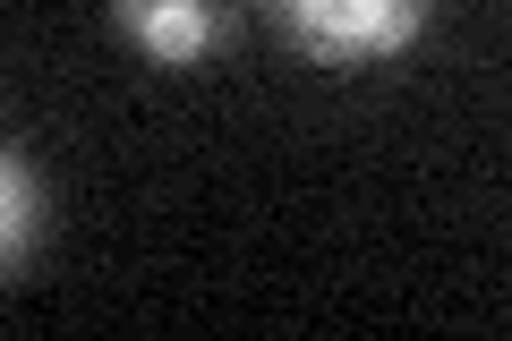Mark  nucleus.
I'll return each mask as SVG.
<instances>
[{"mask_svg":"<svg viewBox=\"0 0 512 341\" xmlns=\"http://www.w3.org/2000/svg\"><path fill=\"white\" fill-rule=\"evenodd\" d=\"M43 231H52V188H43L35 154L9 145V154H0V265L26 273V256L43 248Z\"/></svg>","mask_w":512,"mask_h":341,"instance_id":"3","label":"nucleus"},{"mask_svg":"<svg viewBox=\"0 0 512 341\" xmlns=\"http://www.w3.org/2000/svg\"><path fill=\"white\" fill-rule=\"evenodd\" d=\"M265 26L316 69H376L427 35L436 0H256Z\"/></svg>","mask_w":512,"mask_h":341,"instance_id":"1","label":"nucleus"},{"mask_svg":"<svg viewBox=\"0 0 512 341\" xmlns=\"http://www.w3.org/2000/svg\"><path fill=\"white\" fill-rule=\"evenodd\" d=\"M111 26L154 69H205V60L231 52L239 0H111Z\"/></svg>","mask_w":512,"mask_h":341,"instance_id":"2","label":"nucleus"}]
</instances>
